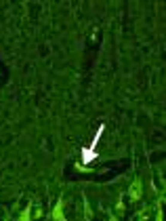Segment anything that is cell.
<instances>
[{"instance_id": "obj_1", "label": "cell", "mask_w": 166, "mask_h": 221, "mask_svg": "<svg viewBox=\"0 0 166 221\" xmlns=\"http://www.w3.org/2000/svg\"><path fill=\"white\" fill-rule=\"evenodd\" d=\"M103 131H105V124H101V127L95 131V137H93V141H91L89 148H82L80 154H82V162H84V164H91V162L97 158V145H99V139H101Z\"/></svg>"}, {"instance_id": "obj_2", "label": "cell", "mask_w": 166, "mask_h": 221, "mask_svg": "<svg viewBox=\"0 0 166 221\" xmlns=\"http://www.w3.org/2000/svg\"><path fill=\"white\" fill-rule=\"evenodd\" d=\"M28 219H30V208H25V211H23V215L19 217V221H28Z\"/></svg>"}, {"instance_id": "obj_3", "label": "cell", "mask_w": 166, "mask_h": 221, "mask_svg": "<svg viewBox=\"0 0 166 221\" xmlns=\"http://www.w3.org/2000/svg\"><path fill=\"white\" fill-rule=\"evenodd\" d=\"M55 219H61V204H57L55 208Z\"/></svg>"}]
</instances>
